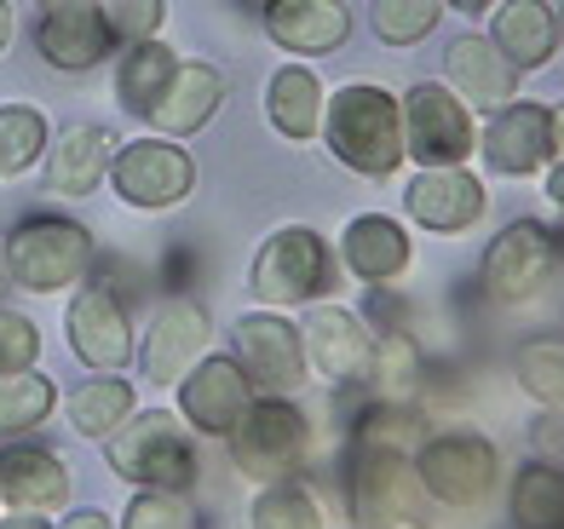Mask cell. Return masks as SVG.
Returning <instances> with one entry per match:
<instances>
[{
	"instance_id": "2e32d148",
	"label": "cell",
	"mask_w": 564,
	"mask_h": 529,
	"mask_svg": "<svg viewBox=\"0 0 564 529\" xmlns=\"http://www.w3.org/2000/svg\"><path fill=\"white\" fill-rule=\"evenodd\" d=\"M403 208H409V224H421V231L460 236L484 219L490 196H484L478 173H467V167H421L403 185Z\"/></svg>"
},
{
	"instance_id": "f907efd6",
	"label": "cell",
	"mask_w": 564,
	"mask_h": 529,
	"mask_svg": "<svg viewBox=\"0 0 564 529\" xmlns=\"http://www.w3.org/2000/svg\"><path fill=\"white\" fill-rule=\"evenodd\" d=\"M41 7H58V0H41Z\"/></svg>"
},
{
	"instance_id": "ac0fdd59",
	"label": "cell",
	"mask_w": 564,
	"mask_h": 529,
	"mask_svg": "<svg viewBox=\"0 0 564 529\" xmlns=\"http://www.w3.org/2000/svg\"><path fill=\"white\" fill-rule=\"evenodd\" d=\"M0 507H12V513L69 507V466L53 443H41V438L0 443Z\"/></svg>"
},
{
	"instance_id": "e0dca14e",
	"label": "cell",
	"mask_w": 564,
	"mask_h": 529,
	"mask_svg": "<svg viewBox=\"0 0 564 529\" xmlns=\"http://www.w3.org/2000/svg\"><path fill=\"white\" fill-rule=\"evenodd\" d=\"M305 363H312L323 381H335V386H351V381H369V368H375V334H369V322L335 306V299H323V306L305 317Z\"/></svg>"
},
{
	"instance_id": "d6986e66",
	"label": "cell",
	"mask_w": 564,
	"mask_h": 529,
	"mask_svg": "<svg viewBox=\"0 0 564 529\" xmlns=\"http://www.w3.org/2000/svg\"><path fill=\"white\" fill-rule=\"evenodd\" d=\"M35 53L64 75H82L116 53V35H110L105 12H98V0H58L35 23Z\"/></svg>"
},
{
	"instance_id": "bcb514c9",
	"label": "cell",
	"mask_w": 564,
	"mask_h": 529,
	"mask_svg": "<svg viewBox=\"0 0 564 529\" xmlns=\"http://www.w3.org/2000/svg\"><path fill=\"white\" fill-rule=\"evenodd\" d=\"M237 12H248V18H260V12H265V0H237Z\"/></svg>"
},
{
	"instance_id": "d590c367",
	"label": "cell",
	"mask_w": 564,
	"mask_h": 529,
	"mask_svg": "<svg viewBox=\"0 0 564 529\" xmlns=\"http://www.w3.org/2000/svg\"><path fill=\"white\" fill-rule=\"evenodd\" d=\"M121 529H202L191 489H133V507L121 513Z\"/></svg>"
},
{
	"instance_id": "d4e9b609",
	"label": "cell",
	"mask_w": 564,
	"mask_h": 529,
	"mask_svg": "<svg viewBox=\"0 0 564 529\" xmlns=\"http://www.w3.org/2000/svg\"><path fill=\"white\" fill-rule=\"evenodd\" d=\"M110 128H98V121H75L64 128L53 144H46V185L58 196H93L98 185L110 179Z\"/></svg>"
},
{
	"instance_id": "b9f144b4",
	"label": "cell",
	"mask_w": 564,
	"mask_h": 529,
	"mask_svg": "<svg viewBox=\"0 0 564 529\" xmlns=\"http://www.w3.org/2000/svg\"><path fill=\"white\" fill-rule=\"evenodd\" d=\"M547 201H553V208L564 213V156L547 167Z\"/></svg>"
},
{
	"instance_id": "836d02e7",
	"label": "cell",
	"mask_w": 564,
	"mask_h": 529,
	"mask_svg": "<svg viewBox=\"0 0 564 529\" xmlns=\"http://www.w3.org/2000/svg\"><path fill=\"white\" fill-rule=\"evenodd\" d=\"M357 443H387V449L415 455L426 443V415L409 397H380L375 409H364V420H357Z\"/></svg>"
},
{
	"instance_id": "60d3db41",
	"label": "cell",
	"mask_w": 564,
	"mask_h": 529,
	"mask_svg": "<svg viewBox=\"0 0 564 529\" xmlns=\"http://www.w3.org/2000/svg\"><path fill=\"white\" fill-rule=\"evenodd\" d=\"M0 529H53V524H46V513H7Z\"/></svg>"
},
{
	"instance_id": "5b68a950",
	"label": "cell",
	"mask_w": 564,
	"mask_h": 529,
	"mask_svg": "<svg viewBox=\"0 0 564 529\" xmlns=\"http://www.w3.org/2000/svg\"><path fill=\"white\" fill-rule=\"evenodd\" d=\"M346 489L357 529H432V495L421 489L415 455H403V449L357 443Z\"/></svg>"
},
{
	"instance_id": "30bf717a",
	"label": "cell",
	"mask_w": 564,
	"mask_h": 529,
	"mask_svg": "<svg viewBox=\"0 0 564 529\" xmlns=\"http://www.w3.org/2000/svg\"><path fill=\"white\" fill-rule=\"evenodd\" d=\"M127 208L139 213H167L196 190V156L178 139H133L116 144L110 179H105Z\"/></svg>"
},
{
	"instance_id": "8992f818",
	"label": "cell",
	"mask_w": 564,
	"mask_h": 529,
	"mask_svg": "<svg viewBox=\"0 0 564 529\" xmlns=\"http://www.w3.org/2000/svg\"><path fill=\"white\" fill-rule=\"evenodd\" d=\"M7 265L12 283L30 294H64L87 283L93 265V231L69 213H23L7 231Z\"/></svg>"
},
{
	"instance_id": "f6af8a7d",
	"label": "cell",
	"mask_w": 564,
	"mask_h": 529,
	"mask_svg": "<svg viewBox=\"0 0 564 529\" xmlns=\"http://www.w3.org/2000/svg\"><path fill=\"white\" fill-rule=\"evenodd\" d=\"M12 288V265H7V242H0V294Z\"/></svg>"
},
{
	"instance_id": "7a4b0ae2",
	"label": "cell",
	"mask_w": 564,
	"mask_h": 529,
	"mask_svg": "<svg viewBox=\"0 0 564 529\" xmlns=\"http://www.w3.org/2000/svg\"><path fill=\"white\" fill-rule=\"evenodd\" d=\"M105 461L133 489H191L196 484V438L173 409H133L105 438Z\"/></svg>"
},
{
	"instance_id": "7dc6e473",
	"label": "cell",
	"mask_w": 564,
	"mask_h": 529,
	"mask_svg": "<svg viewBox=\"0 0 564 529\" xmlns=\"http://www.w3.org/2000/svg\"><path fill=\"white\" fill-rule=\"evenodd\" d=\"M553 247H558V271H564V224H553Z\"/></svg>"
},
{
	"instance_id": "c3c4849f",
	"label": "cell",
	"mask_w": 564,
	"mask_h": 529,
	"mask_svg": "<svg viewBox=\"0 0 564 529\" xmlns=\"http://www.w3.org/2000/svg\"><path fill=\"white\" fill-rule=\"evenodd\" d=\"M553 133H558V150H564V104L553 110Z\"/></svg>"
},
{
	"instance_id": "277c9868",
	"label": "cell",
	"mask_w": 564,
	"mask_h": 529,
	"mask_svg": "<svg viewBox=\"0 0 564 529\" xmlns=\"http://www.w3.org/2000/svg\"><path fill=\"white\" fill-rule=\"evenodd\" d=\"M312 443H317L312 415L294 397L260 392L248 403V415L237 420V432H230V461H237L248 484H289L312 461Z\"/></svg>"
},
{
	"instance_id": "f35d334b",
	"label": "cell",
	"mask_w": 564,
	"mask_h": 529,
	"mask_svg": "<svg viewBox=\"0 0 564 529\" xmlns=\"http://www.w3.org/2000/svg\"><path fill=\"white\" fill-rule=\"evenodd\" d=\"M35 363H41V329L23 311L0 306V374H18Z\"/></svg>"
},
{
	"instance_id": "7bdbcfd3",
	"label": "cell",
	"mask_w": 564,
	"mask_h": 529,
	"mask_svg": "<svg viewBox=\"0 0 564 529\" xmlns=\"http://www.w3.org/2000/svg\"><path fill=\"white\" fill-rule=\"evenodd\" d=\"M12 35H18V12H12V0H0V53L12 46Z\"/></svg>"
},
{
	"instance_id": "ffe728a7",
	"label": "cell",
	"mask_w": 564,
	"mask_h": 529,
	"mask_svg": "<svg viewBox=\"0 0 564 529\" xmlns=\"http://www.w3.org/2000/svg\"><path fill=\"white\" fill-rule=\"evenodd\" d=\"M444 75H449L444 87L460 98V104L484 110V115H496L501 104L519 98V69L501 58V46L490 35H455L444 46Z\"/></svg>"
},
{
	"instance_id": "9c48e42d",
	"label": "cell",
	"mask_w": 564,
	"mask_h": 529,
	"mask_svg": "<svg viewBox=\"0 0 564 529\" xmlns=\"http://www.w3.org/2000/svg\"><path fill=\"white\" fill-rule=\"evenodd\" d=\"M553 276H558V247H553V224L542 219H512L501 236H490L478 260V288L496 306H530Z\"/></svg>"
},
{
	"instance_id": "4dcf8cb0",
	"label": "cell",
	"mask_w": 564,
	"mask_h": 529,
	"mask_svg": "<svg viewBox=\"0 0 564 529\" xmlns=\"http://www.w3.org/2000/svg\"><path fill=\"white\" fill-rule=\"evenodd\" d=\"M512 381L535 409L564 415V334H535L512 351Z\"/></svg>"
},
{
	"instance_id": "8fae6325",
	"label": "cell",
	"mask_w": 564,
	"mask_h": 529,
	"mask_svg": "<svg viewBox=\"0 0 564 529\" xmlns=\"http://www.w3.org/2000/svg\"><path fill=\"white\" fill-rule=\"evenodd\" d=\"M230 357L248 368L253 392H271V397H294L312 381L300 322H289V311H271V306H253L237 317V351Z\"/></svg>"
},
{
	"instance_id": "ee69618b",
	"label": "cell",
	"mask_w": 564,
	"mask_h": 529,
	"mask_svg": "<svg viewBox=\"0 0 564 529\" xmlns=\"http://www.w3.org/2000/svg\"><path fill=\"white\" fill-rule=\"evenodd\" d=\"M444 7H455L460 18H490V12H496V0H444Z\"/></svg>"
},
{
	"instance_id": "1f68e13d",
	"label": "cell",
	"mask_w": 564,
	"mask_h": 529,
	"mask_svg": "<svg viewBox=\"0 0 564 529\" xmlns=\"http://www.w3.org/2000/svg\"><path fill=\"white\" fill-rule=\"evenodd\" d=\"M53 144V121L35 104H0V179H23Z\"/></svg>"
},
{
	"instance_id": "484cf974",
	"label": "cell",
	"mask_w": 564,
	"mask_h": 529,
	"mask_svg": "<svg viewBox=\"0 0 564 529\" xmlns=\"http://www.w3.org/2000/svg\"><path fill=\"white\" fill-rule=\"evenodd\" d=\"M323 110H328V87L317 81V69L305 64H282L265 87V115L289 144H317L323 139Z\"/></svg>"
},
{
	"instance_id": "9a60e30c",
	"label": "cell",
	"mask_w": 564,
	"mask_h": 529,
	"mask_svg": "<svg viewBox=\"0 0 564 529\" xmlns=\"http://www.w3.org/2000/svg\"><path fill=\"white\" fill-rule=\"evenodd\" d=\"M208 334H214V322H208V311H202L196 299H167V306L150 317L144 340H139L144 381L173 392L202 357H208Z\"/></svg>"
},
{
	"instance_id": "4fadbf2b",
	"label": "cell",
	"mask_w": 564,
	"mask_h": 529,
	"mask_svg": "<svg viewBox=\"0 0 564 529\" xmlns=\"http://www.w3.org/2000/svg\"><path fill=\"white\" fill-rule=\"evenodd\" d=\"M64 340L69 351L98 374H116L133 363V311L110 283H75L69 311H64Z\"/></svg>"
},
{
	"instance_id": "e575fe53",
	"label": "cell",
	"mask_w": 564,
	"mask_h": 529,
	"mask_svg": "<svg viewBox=\"0 0 564 529\" xmlns=\"http://www.w3.org/2000/svg\"><path fill=\"white\" fill-rule=\"evenodd\" d=\"M444 0H375L369 7V30L387 46H415L438 30Z\"/></svg>"
},
{
	"instance_id": "74e56055",
	"label": "cell",
	"mask_w": 564,
	"mask_h": 529,
	"mask_svg": "<svg viewBox=\"0 0 564 529\" xmlns=\"http://www.w3.org/2000/svg\"><path fill=\"white\" fill-rule=\"evenodd\" d=\"M116 46H133V41H156L162 18H167V0H98Z\"/></svg>"
},
{
	"instance_id": "52a82bcc",
	"label": "cell",
	"mask_w": 564,
	"mask_h": 529,
	"mask_svg": "<svg viewBox=\"0 0 564 529\" xmlns=\"http://www.w3.org/2000/svg\"><path fill=\"white\" fill-rule=\"evenodd\" d=\"M415 472L421 489L432 495V507H455V513H478L490 507L501 489V455L484 432H426L415 449Z\"/></svg>"
},
{
	"instance_id": "cb8c5ba5",
	"label": "cell",
	"mask_w": 564,
	"mask_h": 529,
	"mask_svg": "<svg viewBox=\"0 0 564 529\" xmlns=\"http://www.w3.org/2000/svg\"><path fill=\"white\" fill-rule=\"evenodd\" d=\"M490 41L512 69H547L558 58V12L547 0H496L490 12Z\"/></svg>"
},
{
	"instance_id": "5bb4252c",
	"label": "cell",
	"mask_w": 564,
	"mask_h": 529,
	"mask_svg": "<svg viewBox=\"0 0 564 529\" xmlns=\"http://www.w3.org/2000/svg\"><path fill=\"white\" fill-rule=\"evenodd\" d=\"M173 392H178V420L202 438H230L237 420L248 415V403L260 397L248 381V368L237 357H225V351H208Z\"/></svg>"
},
{
	"instance_id": "603a6c76",
	"label": "cell",
	"mask_w": 564,
	"mask_h": 529,
	"mask_svg": "<svg viewBox=\"0 0 564 529\" xmlns=\"http://www.w3.org/2000/svg\"><path fill=\"white\" fill-rule=\"evenodd\" d=\"M219 104H225V75L214 64L185 58L173 69V81L162 87L156 110H150L144 121L156 128V139H191V133H202L219 115Z\"/></svg>"
},
{
	"instance_id": "3957f363",
	"label": "cell",
	"mask_w": 564,
	"mask_h": 529,
	"mask_svg": "<svg viewBox=\"0 0 564 529\" xmlns=\"http://www.w3.org/2000/svg\"><path fill=\"white\" fill-rule=\"evenodd\" d=\"M335 283H340V254L312 224H282V231H271L253 247V265H248L253 306H271V311L317 306Z\"/></svg>"
},
{
	"instance_id": "d6a6232c",
	"label": "cell",
	"mask_w": 564,
	"mask_h": 529,
	"mask_svg": "<svg viewBox=\"0 0 564 529\" xmlns=\"http://www.w3.org/2000/svg\"><path fill=\"white\" fill-rule=\"evenodd\" d=\"M248 529H323V500L305 484H260L248 507Z\"/></svg>"
},
{
	"instance_id": "83f0119b",
	"label": "cell",
	"mask_w": 564,
	"mask_h": 529,
	"mask_svg": "<svg viewBox=\"0 0 564 529\" xmlns=\"http://www.w3.org/2000/svg\"><path fill=\"white\" fill-rule=\"evenodd\" d=\"M507 513L519 529H564V466L547 455L524 461L507 484Z\"/></svg>"
},
{
	"instance_id": "f1b7e54d",
	"label": "cell",
	"mask_w": 564,
	"mask_h": 529,
	"mask_svg": "<svg viewBox=\"0 0 564 529\" xmlns=\"http://www.w3.org/2000/svg\"><path fill=\"white\" fill-rule=\"evenodd\" d=\"M53 409H58V386L46 381L41 368L0 374V443L41 432V426L53 420Z\"/></svg>"
},
{
	"instance_id": "ba28073f",
	"label": "cell",
	"mask_w": 564,
	"mask_h": 529,
	"mask_svg": "<svg viewBox=\"0 0 564 529\" xmlns=\"http://www.w3.org/2000/svg\"><path fill=\"white\" fill-rule=\"evenodd\" d=\"M398 104H403V156L415 167H467L478 156V121L444 81H415Z\"/></svg>"
},
{
	"instance_id": "f546056e",
	"label": "cell",
	"mask_w": 564,
	"mask_h": 529,
	"mask_svg": "<svg viewBox=\"0 0 564 529\" xmlns=\"http://www.w3.org/2000/svg\"><path fill=\"white\" fill-rule=\"evenodd\" d=\"M133 409H139L133 386H127L121 374H93V381H82L69 392V426L82 438H98V443H105Z\"/></svg>"
},
{
	"instance_id": "ab89813d",
	"label": "cell",
	"mask_w": 564,
	"mask_h": 529,
	"mask_svg": "<svg viewBox=\"0 0 564 529\" xmlns=\"http://www.w3.org/2000/svg\"><path fill=\"white\" fill-rule=\"evenodd\" d=\"M58 529H116V524H110L105 513H93V507H82V513H69V518H64Z\"/></svg>"
},
{
	"instance_id": "4316f807",
	"label": "cell",
	"mask_w": 564,
	"mask_h": 529,
	"mask_svg": "<svg viewBox=\"0 0 564 529\" xmlns=\"http://www.w3.org/2000/svg\"><path fill=\"white\" fill-rule=\"evenodd\" d=\"M173 69H178V53L167 41H133V46H121V64H116V98H121V110L144 121L150 110H156V98L162 87L173 81Z\"/></svg>"
},
{
	"instance_id": "681fc988",
	"label": "cell",
	"mask_w": 564,
	"mask_h": 529,
	"mask_svg": "<svg viewBox=\"0 0 564 529\" xmlns=\"http://www.w3.org/2000/svg\"><path fill=\"white\" fill-rule=\"evenodd\" d=\"M558 53H564V7H558Z\"/></svg>"
},
{
	"instance_id": "7402d4cb",
	"label": "cell",
	"mask_w": 564,
	"mask_h": 529,
	"mask_svg": "<svg viewBox=\"0 0 564 529\" xmlns=\"http://www.w3.org/2000/svg\"><path fill=\"white\" fill-rule=\"evenodd\" d=\"M265 35L271 46L294 58H328L351 41V12L346 0H265Z\"/></svg>"
},
{
	"instance_id": "6da1fadb",
	"label": "cell",
	"mask_w": 564,
	"mask_h": 529,
	"mask_svg": "<svg viewBox=\"0 0 564 529\" xmlns=\"http://www.w3.org/2000/svg\"><path fill=\"white\" fill-rule=\"evenodd\" d=\"M323 144L346 173L357 179H375L387 185L403 173V104L392 87L380 81H346L328 92V110H323Z\"/></svg>"
},
{
	"instance_id": "44dd1931",
	"label": "cell",
	"mask_w": 564,
	"mask_h": 529,
	"mask_svg": "<svg viewBox=\"0 0 564 529\" xmlns=\"http://www.w3.org/2000/svg\"><path fill=\"white\" fill-rule=\"evenodd\" d=\"M340 265L369 288H392L415 265V236L392 213H357L340 231Z\"/></svg>"
},
{
	"instance_id": "7c38bea8",
	"label": "cell",
	"mask_w": 564,
	"mask_h": 529,
	"mask_svg": "<svg viewBox=\"0 0 564 529\" xmlns=\"http://www.w3.org/2000/svg\"><path fill=\"white\" fill-rule=\"evenodd\" d=\"M478 156L496 179H530V173H547L558 162V133H553V110L530 104V98H512L490 121L478 128Z\"/></svg>"
},
{
	"instance_id": "8d00e7d4",
	"label": "cell",
	"mask_w": 564,
	"mask_h": 529,
	"mask_svg": "<svg viewBox=\"0 0 564 529\" xmlns=\"http://www.w3.org/2000/svg\"><path fill=\"white\" fill-rule=\"evenodd\" d=\"M369 381H375L380 397H409V392H415V381H421V351H415V340H409L403 329H392V334L375 340Z\"/></svg>"
}]
</instances>
